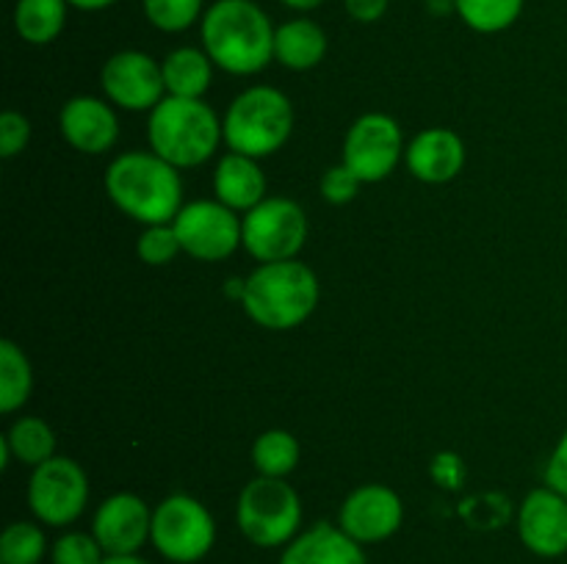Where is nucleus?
I'll use <instances>...</instances> for the list:
<instances>
[{"label":"nucleus","mask_w":567,"mask_h":564,"mask_svg":"<svg viewBox=\"0 0 567 564\" xmlns=\"http://www.w3.org/2000/svg\"><path fill=\"white\" fill-rule=\"evenodd\" d=\"M225 142L230 153L264 158L288 142L293 127L291 100L271 86H252L238 94L227 108Z\"/></svg>","instance_id":"obj_5"},{"label":"nucleus","mask_w":567,"mask_h":564,"mask_svg":"<svg viewBox=\"0 0 567 564\" xmlns=\"http://www.w3.org/2000/svg\"><path fill=\"white\" fill-rule=\"evenodd\" d=\"M404 520L402 498L385 484L358 487L352 495L343 501L338 525L360 545H374V542L391 540Z\"/></svg>","instance_id":"obj_13"},{"label":"nucleus","mask_w":567,"mask_h":564,"mask_svg":"<svg viewBox=\"0 0 567 564\" xmlns=\"http://www.w3.org/2000/svg\"><path fill=\"white\" fill-rule=\"evenodd\" d=\"M89 501V479L75 459L53 457L37 464L28 481V503L44 525H70Z\"/></svg>","instance_id":"obj_9"},{"label":"nucleus","mask_w":567,"mask_h":564,"mask_svg":"<svg viewBox=\"0 0 567 564\" xmlns=\"http://www.w3.org/2000/svg\"><path fill=\"white\" fill-rule=\"evenodd\" d=\"M277 564H369L360 542H354L341 525L319 523L293 536Z\"/></svg>","instance_id":"obj_18"},{"label":"nucleus","mask_w":567,"mask_h":564,"mask_svg":"<svg viewBox=\"0 0 567 564\" xmlns=\"http://www.w3.org/2000/svg\"><path fill=\"white\" fill-rule=\"evenodd\" d=\"M275 31L255 0H216L203 14V48L230 75H255L275 59Z\"/></svg>","instance_id":"obj_1"},{"label":"nucleus","mask_w":567,"mask_h":564,"mask_svg":"<svg viewBox=\"0 0 567 564\" xmlns=\"http://www.w3.org/2000/svg\"><path fill=\"white\" fill-rule=\"evenodd\" d=\"M66 0H17L14 28L28 44H48L64 31Z\"/></svg>","instance_id":"obj_22"},{"label":"nucleus","mask_w":567,"mask_h":564,"mask_svg":"<svg viewBox=\"0 0 567 564\" xmlns=\"http://www.w3.org/2000/svg\"><path fill=\"white\" fill-rule=\"evenodd\" d=\"M360 180L354 177V171L347 164L330 166L321 177V197L332 205H347L358 197Z\"/></svg>","instance_id":"obj_31"},{"label":"nucleus","mask_w":567,"mask_h":564,"mask_svg":"<svg viewBox=\"0 0 567 564\" xmlns=\"http://www.w3.org/2000/svg\"><path fill=\"white\" fill-rule=\"evenodd\" d=\"M546 487L557 490L559 495L567 498V431L563 435V440L557 442L554 448L551 459L546 464Z\"/></svg>","instance_id":"obj_33"},{"label":"nucleus","mask_w":567,"mask_h":564,"mask_svg":"<svg viewBox=\"0 0 567 564\" xmlns=\"http://www.w3.org/2000/svg\"><path fill=\"white\" fill-rule=\"evenodd\" d=\"M31 138V125L20 111H3L0 116V155L3 158H14L28 147Z\"/></svg>","instance_id":"obj_32"},{"label":"nucleus","mask_w":567,"mask_h":564,"mask_svg":"<svg viewBox=\"0 0 567 564\" xmlns=\"http://www.w3.org/2000/svg\"><path fill=\"white\" fill-rule=\"evenodd\" d=\"M391 0H343L349 17L358 22H377L388 11Z\"/></svg>","instance_id":"obj_34"},{"label":"nucleus","mask_w":567,"mask_h":564,"mask_svg":"<svg viewBox=\"0 0 567 564\" xmlns=\"http://www.w3.org/2000/svg\"><path fill=\"white\" fill-rule=\"evenodd\" d=\"M308 238V216L293 199L266 197L244 216V249L260 263L293 260Z\"/></svg>","instance_id":"obj_8"},{"label":"nucleus","mask_w":567,"mask_h":564,"mask_svg":"<svg viewBox=\"0 0 567 564\" xmlns=\"http://www.w3.org/2000/svg\"><path fill=\"white\" fill-rule=\"evenodd\" d=\"M327 55V33L313 20L282 22L275 31V59L288 70H313Z\"/></svg>","instance_id":"obj_20"},{"label":"nucleus","mask_w":567,"mask_h":564,"mask_svg":"<svg viewBox=\"0 0 567 564\" xmlns=\"http://www.w3.org/2000/svg\"><path fill=\"white\" fill-rule=\"evenodd\" d=\"M524 11V0H457V14L480 33L507 31Z\"/></svg>","instance_id":"obj_26"},{"label":"nucleus","mask_w":567,"mask_h":564,"mask_svg":"<svg viewBox=\"0 0 567 564\" xmlns=\"http://www.w3.org/2000/svg\"><path fill=\"white\" fill-rule=\"evenodd\" d=\"M430 3L432 14H452L457 11V0H426Z\"/></svg>","instance_id":"obj_36"},{"label":"nucleus","mask_w":567,"mask_h":564,"mask_svg":"<svg viewBox=\"0 0 567 564\" xmlns=\"http://www.w3.org/2000/svg\"><path fill=\"white\" fill-rule=\"evenodd\" d=\"M100 81L111 103L127 111H153L166 94L161 64L142 50H122L111 55Z\"/></svg>","instance_id":"obj_12"},{"label":"nucleus","mask_w":567,"mask_h":564,"mask_svg":"<svg viewBox=\"0 0 567 564\" xmlns=\"http://www.w3.org/2000/svg\"><path fill=\"white\" fill-rule=\"evenodd\" d=\"M50 558H53V564H103L105 551L94 540V534L70 531V534L55 540Z\"/></svg>","instance_id":"obj_30"},{"label":"nucleus","mask_w":567,"mask_h":564,"mask_svg":"<svg viewBox=\"0 0 567 564\" xmlns=\"http://www.w3.org/2000/svg\"><path fill=\"white\" fill-rule=\"evenodd\" d=\"M408 169L413 177L424 182H449L463 171L465 166V144L463 138L446 127H430V130L419 133L410 142L408 153Z\"/></svg>","instance_id":"obj_17"},{"label":"nucleus","mask_w":567,"mask_h":564,"mask_svg":"<svg viewBox=\"0 0 567 564\" xmlns=\"http://www.w3.org/2000/svg\"><path fill=\"white\" fill-rule=\"evenodd\" d=\"M175 224L177 238H181L183 252L192 258L214 263L225 260L241 247L244 219H238L236 210L221 205L219 199H199V202L183 205Z\"/></svg>","instance_id":"obj_10"},{"label":"nucleus","mask_w":567,"mask_h":564,"mask_svg":"<svg viewBox=\"0 0 567 564\" xmlns=\"http://www.w3.org/2000/svg\"><path fill=\"white\" fill-rule=\"evenodd\" d=\"M252 462L260 476L271 479H286L299 464V442L291 431L269 429L255 440Z\"/></svg>","instance_id":"obj_24"},{"label":"nucleus","mask_w":567,"mask_h":564,"mask_svg":"<svg viewBox=\"0 0 567 564\" xmlns=\"http://www.w3.org/2000/svg\"><path fill=\"white\" fill-rule=\"evenodd\" d=\"M404 149L399 122L388 114H363L347 133L343 164L360 182H380L399 166Z\"/></svg>","instance_id":"obj_11"},{"label":"nucleus","mask_w":567,"mask_h":564,"mask_svg":"<svg viewBox=\"0 0 567 564\" xmlns=\"http://www.w3.org/2000/svg\"><path fill=\"white\" fill-rule=\"evenodd\" d=\"M236 520L241 534L258 547H280L297 536L302 503L286 479L258 476L238 495Z\"/></svg>","instance_id":"obj_6"},{"label":"nucleus","mask_w":567,"mask_h":564,"mask_svg":"<svg viewBox=\"0 0 567 564\" xmlns=\"http://www.w3.org/2000/svg\"><path fill=\"white\" fill-rule=\"evenodd\" d=\"M138 258L147 265H166L183 252L181 238H177L175 224H153L138 238Z\"/></svg>","instance_id":"obj_29"},{"label":"nucleus","mask_w":567,"mask_h":564,"mask_svg":"<svg viewBox=\"0 0 567 564\" xmlns=\"http://www.w3.org/2000/svg\"><path fill=\"white\" fill-rule=\"evenodd\" d=\"M70 6H75V9L81 11H100V9H109V6H114L116 0H66Z\"/></svg>","instance_id":"obj_35"},{"label":"nucleus","mask_w":567,"mask_h":564,"mask_svg":"<svg viewBox=\"0 0 567 564\" xmlns=\"http://www.w3.org/2000/svg\"><path fill=\"white\" fill-rule=\"evenodd\" d=\"M150 542L166 562L194 564L214 547L216 523L197 498L177 492L155 506Z\"/></svg>","instance_id":"obj_7"},{"label":"nucleus","mask_w":567,"mask_h":564,"mask_svg":"<svg viewBox=\"0 0 567 564\" xmlns=\"http://www.w3.org/2000/svg\"><path fill=\"white\" fill-rule=\"evenodd\" d=\"M241 304L255 324L266 330H293L319 304V280L310 265L299 260H275L260 263L244 280Z\"/></svg>","instance_id":"obj_3"},{"label":"nucleus","mask_w":567,"mask_h":564,"mask_svg":"<svg viewBox=\"0 0 567 564\" xmlns=\"http://www.w3.org/2000/svg\"><path fill=\"white\" fill-rule=\"evenodd\" d=\"M210 55L205 50L197 48H177L172 50L169 55L161 64V72H164L166 94L172 97H188V100H203V94L208 92L210 77H214V70H210Z\"/></svg>","instance_id":"obj_21"},{"label":"nucleus","mask_w":567,"mask_h":564,"mask_svg":"<svg viewBox=\"0 0 567 564\" xmlns=\"http://www.w3.org/2000/svg\"><path fill=\"white\" fill-rule=\"evenodd\" d=\"M44 553L48 540L33 523H11L0 536V564H42Z\"/></svg>","instance_id":"obj_27"},{"label":"nucleus","mask_w":567,"mask_h":564,"mask_svg":"<svg viewBox=\"0 0 567 564\" xmlns=\"http://www.w3.org/2000/svg\"><path fill=\"white\" fill-rule=\"evenodd\" d=\"M103 564H150V562L138 556V553H127V556H105Z\"/></svg>","instance_id":"obj_38"},{"label":"nucleus","mask_w":567,"mask_h":564,"mask_svg":"<svg viewBox=\"0 0 567 564\" xmlns=\"http://www.w3.org/2000/svg\"><path fill=\"white\" fill-rule=\"evenodd\" d=\"M214 191L221 205L233 210H252L266 199V177L258 158L227 153L214 171Z\"/></svg>","instance_id":"obj_19"},{"label":"nucleus","mask_w":567,"mask_h":564,"mask_svg":"<svg viewBox=\"0 0 567 564\" xmlns=\"http://www.w3.org/2000/svg\"><path fill=\"white\" fill-rule=\"evenodd\" d=\"M92 534L105 551V556L138 553V547L153 534V512L133 492H116V495L105 498L94 512Z\"/></svg>","instance_id":"obj_14"},{"label":"nucleus","mask_w":567,"mask_h":564,"mask_svg":"<svg viewBox=\"0 0 567 564\" xmlns=\"http://www.w3.org/2000/svg\"><path fill=\"white\" fill-rule=\"evenodd\" d=\"M150 147L175 169H192L205 164L225 138L219 116L203 100L166 94L150 114Z\"/></svg>","instance_id":"obj_4"},{"label":"nucleus","mask_w":567,"mask_h":564,"mask_svg":"<svg viewBox=\"0 0 567 564\" xmlns=\"http://www.w3.org/2000/svg\"><path fill=\"white\" fill-rule=\"evenodd\" d=\"M61 133L66 142L86 155H103L111 149L120 136V122L111 105L97 97H72L66 100L59 116Z\"/></svg>","instance_id":"obj_16"},{"label":"nucleus","mask_w":567,"mask_h":564,"mask_svg":"<svg viewBox=\"0 0 567 564\" xmlns=\"http://www.w3.org/2000/svg\"><path fill=\"white\" fill-rule=\"evenodd\" d=\"M6 440H9L11 453H14L20 462L33 464V468L55 457L53 429H50L42 418H33V415L14 420V426L9 429Z\"/></svg>","instance_id":"obj_25"},{"label":"nucleus","mask_w":567,"mask_h":564,"mask_svg":"<svg viewBox=\"0 0 567 564\" xmlns=\"http://www.w3.org/2000/svg\"><path fill=\"white\" fill-rule=\"evenodd\" d=\"M111 202L131 219L172 224L183 208V182L172 164L155 153H125L105 171Z\"/></svg>","instance_id":"obj_2"},{"label":"nucleus","mask_w":567,"mask_h":564,"mask_svg":"<svg viewBox=\"0 0 567 564\" xmlns=\"http://www.w3.org/2000/svg\"><path fill=\"white\" fill-rule=\"evenodd\" d=\"M33 387L31 363L14 341H0V412H14L28 401Z\"/></svg>","instance_id":"obj_23"},{"label":"nucleus","mask_w":567,"mask_h":564,"mask_svg":"<svg viewBox=\"0 0 567 564\" xmlns=\"http://www.w3.org/2000/svg\"><path fill=\"white\" fill-rule=\"evenodd\" d=\"M520 542L535 556L557 558L567 553V498L551 487L532 490L518 512Z\"/></svg>","instance_id":"obj_15"},{"label":"nucleus","mask_w":567,"mask_h":564,"mask_svg":"<svg viewBox=\"0 0 567 564\" xmlns=\"http://www.w3.org/2000/svg\"><path fill=\"white\" fill-rule=\"evenodd\" d=\"M280 3L288 6V9H293V11H313V9H319L324 0H280Z\"/></svg>","instance_id":"obj_37"},{"label":"nucleus","mask_w":567,"mask_h":564,"mask_svg":"<svg viewBox=\"0 0 567 564\" xmlns=\"http://www.w3.org/2000/svg\"><path fill=\"white\" fill-rule=\"evenodd\" d=\"M144 14L158 31L181 33L203 14V0H142Z\"/></svg>","instance_id":"obj_28"}]
</instances>
